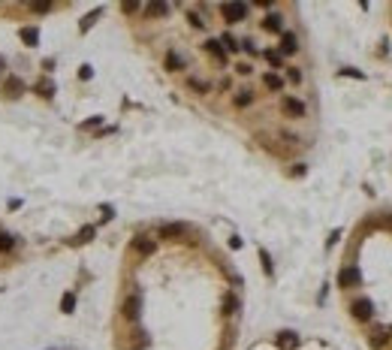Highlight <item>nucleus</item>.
<instances>
[{
    "mask_svg": "<svg viewBox=\"0 0 392 350\" xmlns=\"http://www.w3.org/2000/svg\"><path fill=\"white\" fill-rule=\"evenodd\" d=\"M12 245H15V239H12L9 232H0V254H9Z\"/></svg>",
    "mask_w": 392,
    "mask_h": 350,
    "instance_id": "dca6fc26",
    "label": "nucleus"
},
{
    "mask_svg": "<svg viewBox=\"0 0 392 350\" xmlns=\"http://www.w3.org/2000/svg\"><path fill=\"white\" fill-rule=\"evenodd\" d=\"M190 85H193L196 91H202V94L208 91V85H205V82H199V79H190Z\"/></svg>",
    "mask_w": 392,
    "mask_h": 350,
    "instance_id": "a878e982",
    "label": "nucleus"
},
{
    "mask_svg": "<svg viewBox=\"0 0 392 350\" xmlns=\"http://www.w3.org/2000/svg\"><path fill=\"white\" fill-rule=\"evenodd\" d=\"M72 308H76V296H72V293H66L64 299H61V311H64V314H69Z\"/></svg>",
    "mask_w": 392,
    "mask_h": 350,
    "instance_id": "f3484780",
    "label": "nucleus"
},
{
    "mask_svg": "<svg viewBox=\"0 0 392 350\" xmlns=\"http://www.w3.org/2000/svg\"><path fill=\"white\" fill-rule=\"evenodd\" d=\"M350 311H353V317H356V320H371V314H374V305H371L368 299H356V302L350 305Z\"/></svg>",
    "mask_w": 392,
    "mask_h": 350,
    "instance_id": "7ed1b4c3",
    "label": "nucleus"
},
{
    "mask_svg": "<svg viewBox=\"0 0 392 350\" xmlns=\"http://www.w3.org/2000/svg\"><path fill=\"white\" fill-rule=\"evenodd\" d=\"M21 91H24V82H21L18 76L6 79V97H21Z\"/></svg>",
    "mask_w": 392,
    "mask_h": 350,
    "instance_id": "9d476101",
    "label": "nucleus"
},
{
    "mask_svg": "<svg viewBox=\"0 0 392 350\" xmlns=\"http://www.w3.org/2000/svg\"><path fill=\"white\" fill-rule=\"evenodd\" d=\"M181 236H187L184 223H163L160 226V239H181Z\"/></svg>",
    "mask_w": 392,
    "mask_h": 350,
    "instance_id": "20e7f679",
    "label": "nucleus"
},
{
    "mask_svg": "<svg viewBox=\"0 0 392 350\" xmlns=\"http://www.w3.org/2000/svg\"><path fill=\"white\" fill-rule=\"evenodd\" d=\"M145 12H148L151 18H160V15L169 12V6H166V3H148V6H145Z\"/></svg>",
    "mask_w": 392,
    "mask_h": 350,
    "instance_id": "4468645a",
    "label": "nucleus"
},
{
    "mask_svg": "<svg viewBox=\"0 0 392 350\" xmlns=\"http://www.w3.org/2000/svg\"><path fill=\"white\" fill-rule=\"evenodd\" d=\"M278 347L281 350H296L299 347V335H296V332H281V335H278Z\"/></svg>",
    "mask_w": 392,
    "mask_h": 350,
    "instance_id": "6e6552de",
    "label": "nucleus"
},
{
    "mask_svg": "<svg viewBox=\"0 0 392 350\" xmlns=\"http://www.w3.org/2000/svg\"><path fill=\"white\" fill-rule=\"evenodd\" d=\"M21 39H24V45H36V42H39L36 28H21Z\"/></svg>",
    "mask_w": 392,
    "mask_h": 350,
    "instance_id": "2eb2a0df",
    "label": "nucleus"
},
{
    "mask_svg": "<svg viewBox=\"0 0 392 350\" xmlns=\"http://www.w3.org/2000/svg\"><path fill=\"white\" fill-rule=\"evenodd\" d=\"M220 15H224L227 25H238V21L248 18V3H224L220 6Z\"/></svg>",
    "mask_w": 392,
    "mask_h": 350,
    "instance_id": "f257e3e1",
    "label": "nucleus"
},
{
    "mask_svg": "<svg viewBox=\"0 0 392 350\" xmlns=\"http://www.w3.org/2000/svg\"><path fill=\"white\" fill-rule=\"evenodd\" d=\"M166 66H169V69H181V58H178V55H175V52H169V55H166Z\"/></svg>",
    "mask_w": 392,
    "mask_h": 350,
    "instance_id": "a211bd4d",
    "label": "nucleus"
},
{
    "mask_svg": "<svg viewBox=\"0 0 392 350\" xmlns=\"http://www.w3.org/2000/svg\"><path fill=\"white\" fill-rule=\"evenodd\" d=\"M133 248H136L142 256H151L154 251H157V242H151V239H142V236H139V239L133 242Z\"/></svg>",
    "mask_w": 392,
    "mask_h": 350,
    "instance_id": "0eeeda50",
    "label": "nucleus"
},
{
    "mask_svg": "<svg viewBox=\"0 0 392 350\" xmlns=\"http://www.w3.org/2000/svg\"><path fill=\"white\" fill-rule=\"evenodd\" d=\"M214 61H227V52H224V45H220V39H205V45H202Z\"/></svg>",
    "mask_w": 392,
    "mask_h": 350,
    "instance_id": "39448f33",
    "label": "nucleus"
},
{
    "mask_svg": "<svg viewBox=\"0 0 392 350\" xmlns=\"http://www.w3.org/2000/svg\"><path fill=\"white\" fill-rule=\"evenodd\" d=\"M290 82H302V73H299V69H293V66H290Z\"/></svg>",
    "mask_w": 392,
    "mask_h": 350,
    "instance_id": "c85d7f7f",
    "label": "nucleus"
},
{
    "mask_svg": "<svg viewBox=\"0 0 392 350\" xmlns=\"http://www.w3.org/2000/svg\"><path fill=\"white\" fill-rule=\"evenodd\" d=\"M97 18H100V9H94V12H91V15H88L85 21H82V31H88V28H91V25H94Z\"/></svg>",
    "mask_w": 392,
    "mask_h": 350,
    "instance_id": "5701e85b",
    "label": "nucleus"
},
{
    "mask_svg": "<svg viewBox=\"0 0 392 350\" xmlns=\"http://www.w3.org/2000/svg\"><path fill=\"white\" fill-rule=\"evenodd\" d=\"M139 305H142V302H139V296H130V299L124 302V317L136 320V317H139Z\"/></svg>",
    "mask_w": 392,
    "mask_h": 350,
    "instance_id": "1a4fd4ad",
    "label": "nucleus"
},
{
    "mask_svg": "<svg viewBox=\"0 0 392 350\" xmlns=\"http://www.w3.org/2000/svg\"><path fill=\"white\" fill-rule=\"evenodd\" d=\"M235 305H238V302H235V299L229 296V299H227V305H224V308H227V314H232V311H235Z\"/></svg>",
    "mask_w": 392,
    "mask_h": 350,
    "instance_id": "bb28decb",
    "label": "nucleus"
},
{
    "mask_svg": "<svg viewBox=\"0 0 392 350\" xmlns=\"http://www.w3.org/2000/svg\"><path fill=\"white\" fill-rule=\"evenodd\" d=\"M31 9L33 12H48L52 6H48V3H31Z\"/></svg>",
    "mask_w": 392,
    "mask_h": 350,
    "instance_id": "393cba45",
    "label": "nucleus"
},
{
    "mask_svg": "<svg viewBox=\"0 0 392 350\" xmlns=\"http://www.w3.org/2000/svg\"><path fill=\"white\" fill-rule=\"evenodd\" d=\"M251 100H254L251 91H241V94H235V106H251Z\"/></svg>",
    "mask_w": 392,
    "mask_h": 350,
    "instance_id": "6ab92c4d",
    "label": "nucleus"
},
{
    "mask_svg": "<svg viewBox=\"0 0 392 350\" xmlns=\"http://www.w3.org/2000/svg\"><path fill=\"white\" fill-rule=\"evenodd\" d=\"M190 25H193V28H205V21H202L199 15H190Z\"/></svg>",
    "mask_w": 392,
    "mask_h": 350,
    "instance_id": "cd10ccee",
    "label": "nucleus"
},
{
    "mask_svg": "<svg viewBox=\"0 0 392 350\" xmlns=\"http://www.w3.org/2000/svg\"><path fill=\"white\" fill-rule=\"evenodd\" d=\"M296 49H299V45H296V36L293 33H284V36H281V52H284V55H293Z\"/></svg>",
    "mask_w": 392,
    "mask_h": 350,
    "instance_id": "f8f14e48",
    "label": "nucleus"
},
{
    "mask_svg": "<svg viewBox=\"0 0 392 350\" xmlns=\"http://www.w3.org/2000/svg\"><path fill=\"white\" fill-rule=\"evenodd\" d=\"M281 109H284L290 118H305V103L296 100V97H284V100H281Z\"/></svg>",
    "mask_w": 392,
    "mask_h": 350,
    "instance_id": "f03ea898",
    "label": "nucleus"
},
{
    "mask_svg": "<svg viewBox=\"0 0 392 350\" xmlns=\"http://www.w3.org/2000/svg\"><path fill=\"white\" fill-rule=\"evenodd\" d=\"M262 82H265V88H268V91H281V88H284L281 76H275V73H265V76H262Z\"/></svg>",
    "mask_w": 392,
    "mask_h": 350,
    "instance_id": "ddd939ff",
    "label": "nucleus"
},
{
    "mask_svg": "<svg viewBox=\"0 0 392 350\" xmlns=\"http://www.w3.org/2000/svg\"><path fill=\"white\" fill-rule=\"evenodd\" d=\"M91 239H94V226H85V229L79 232V239H76V242H91Z\"/></svg>",
    "mask_w": 392,
    "mask_h": 350,
    "instance_id": "4be33fe9",
    "label": "nucleus"
},
{
    "mask_svg": "<svg viewBox=\"0 0 392 350\" xmlns=\"http://www.w3.org/2000/svg\"><path fill=\"white\" fill-rule=\"evenodd\" d=\"M220 45H224V52H227V49H229V52H238V42H235V39H232L229 33L224 36V39H220Z\"/></svg>",
    "mask_w": 392,
    "mask_h": 350,
    "instance_id": "aec40b11",
    "label": "nucleus"
},
{
    "mask_svg": "<svg viewBox=\"0 0 392 350\" xmlns=\"http://www.w3.org/2000/svg\"><path fill=\"white\" fill-rule=\"evenodd\" d=\"M79 79H91V66H82L79 69Z\"/></svg>",
    "mask_w": 392,
    "mask_h": 350,
    "instance_id": "c756f323",
    "label": "nucleus"
},
{
    "mask_svg": "<svg viewBox=\"0 0 392 350\" xmlns=\"http://www.w3.org/2000/svg\"><path fill=\"white\" fill-rule=\"evenodd\" d=\"M265 61H268L272 66H281V61H284V58H281V52H265Z\"/></svg>",
    "mask_w": 392,
    "mask_h": 350,
    "instance_id": "412c9836",
    "label": "nucleus"
},
{
    "mask_svg": "<svg viewBox=\"0 0 392 350\" xmlns=\"http://www.w3.org/2000/svg\"><path fill=\"white\" fill-rule=\"evenodd\" d=\"M359 281H362L359 269H344V272L338 275V284H341V287H356Z\"/></svg>",
    "mask_w": 392,
    "mask_h": 350,
    "instance_id": "423d86ee",
    "label": "nucleus"
},
{
    "mask_svg": "<svg viewBox=\"0 0 392 350\" xmlns=\"http://www.w3.org/2000/svg\"><path fill=\"white\" fill-rule=\"evenodd\" d=\"M36 91H42V97H52L55 88H52V82H39V85H36Z\"/></svg>",
    "mask_w": 392,
    "mask_h": 350,
    "instance_id": "b1692460",
    "label": "nucleus"
},
{
    "mask_svg": "<svg viewBox=\"0 0 392 350\" xmlns=\"http://www.w3.org/2000/svg\"><path fill=\"white\" fill-rule=\"evenodd\" d=\"M281 21H284L281 15H265V18H262V28L268 33H281Z\"/></svg>",
    "mask_w": 392,
    "mask_h": 350,
    "instance_id": "9b49d317",
    "label": "nucleus"
}]
</instances>
